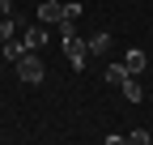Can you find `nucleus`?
<instances>
[{
	"instance_id": "obj_10",
	"label": "nucleus",
	"mask_w": 153,
	"mask_h": 145,
	"mask_svg": "<svg viewBox=\"0 0 153 145\" xmlns=\"http://www.w3.org/2000/svg\"><path fill=\"white\" fill-rule=\"evenodd\" d=\"M13 34H17V22H13V17H0V43L13 39Z\"/></svg>"
},
{
	"instance_id": "obj_2",
	"label": "nucleus",
	"mask_w": 153,
	"mask_h": 145,
	"mask_svg": "<svg viewBox=\"0 0 153 145\" xmlns=\"http://www.w3.org/2000/svg\"><path fill=\"white\" fill-rule=\"evenodd\" d=\"M64 56H68V68H76V72L85 68L89 47H85V39H81V34H68V39H64Z\"/></svg>"
},
{
	"instance_id": "obj_8",
	"label": "nucleus",
	"mask_w": 153,
	"mask_h": 145,
	"mask_svg": "<svg viewBox=\"0 0 153 145\" xmlns=\"http://www.w3.org/2000/svg\"><path fill=\"white\" fill-rule=\"evenodd\" d=\"M22 51H26V43H17V39H4V43H0V56H4V60H17Z\"/></svg>"
},
{
	"instance_id": "obj_4",
	"label": "nucleus",
	"mask_w": 153,
	"mask_h": 145,
	"mask_svg": "<svg viewBox=\"0 0 153 145\" xmlns=\"http://www.w3.org/2000/svg\"><path fill=\"white\" fill-rule=\"evenodd\" d=\"M47 39H51V34H47V26H43V22L30 26V30H26V51H43V47H47Z\"/></svg>"
},
{
	"instance_id": "obj_5",
	"label": "nucleus",
	"mask_w": 153,
	"mask_h": 145,
	"mask_svg": "<svg viewBox=\"0 0 153 145\" xmlns=\"http://www.w3.org/2000/svg\"><path fill=\"white\" fill-rule=\"evenodd\" d=\"M123 72H128V77H136V72H145V51H140V47H132L128 56H123Z\"/></svg>"
},
{
	"instance_id": "obj_6",
	"label": "nucleus",
	"mask_w": 153,
	"mask_h": 145,
	"mask_svg": "<svg viewBox=\"0 0 153 145\" xmlns=\"http://www.w3.org/2000/svg\"><path fill=\"white\" fill-rule=\"evenodd\" d=\"M38 22H43V26L60 22V0H43V4H38Z\"/></svg>"
},
{
	"instance_id": "obj_13",
	"label": "nucleus",
	"mask_w": 153,
	"mask_h": 145,
	"mask_svg": "<svg viewBox=\"0 0 153 145\" xmlns=\"http://www.w3.org/2000/svg\"><path fill=\"white\" fill-rule=\"evenodd\" d=\"M0 17H13V0H0Z\"/></svg>"
},
{
	"instance_id": "obj_9",
	"label": "nucleus",
	"mask_w": 153,
	"mask_h": 145,
	"mask_svg": "<svg viewBox=\"0 0 153 145\" xmlns=\"http://www.w3.org/2000/svg\"><path fill=\"white\" fill-rule=\"evenodd\" d=\"M76 17H81V4H76V0L60 4V22H76Z\"/></svg>"
},
{
	"instance_id": "obj_11",
	"label": "nucleus",
	"mask_w": 153,
	"mask_h": 145,
	"mask_svg": "<svg viewBox=\"0 0 153 145\" xmlns=\"http://www.w3.org/2000/svg\"><path fill=\"white\" fill-rule=\"evenodd\" d=\"M128 141H132V145H149V141H153V132H145V128H132V132H128Z\"/></svg>"
},
{
	"instance_id": "obj_12",
	"label": "nucleus",
	"mask_w": 153,
	"mask_h": 145,
	"mask_svg": "<svg viewBox=\"0 0 153 145\" xmlns=\"http://www.w3.org/2000/svg\"><path fill=\"white\" fill-rule=\"evenodd\" d=\"M123 77H128V72H123V64H111V68H106V81H111V85H119Z\"/></svg>"
},
{
	"instance_id": "obj_7",
	"label": "nucleus",
	"mask_w": 153,
	"mask_h": 145,
	"mask_svg": "<svg viewBox=\"0 0 153 145\" xmlns=\"http://www.w3.org/2000/svg\"><path fill=\"white\" fill-rule=\"evenodd\" d=\"M119 85H123V98H128V102H145V90H140L136 77H123Z\"/></svg>"
},
{
	"instance_id": "obj_3",
	"label": "nucleus",
	"mask_w": 153,
	"mask_h": 145,
	"mask_svg": "<svg viewBox=\"0 0 153 145\" xmlns=\"http://www.w3.org/2000/svg\"><path fill=\"white\" fill-rule=\"evenodd\" d=\"M111 30H94L89 34V39H85V47H89V56H106V51H111Z\"/></svg>"
},
{
	"instance_id": "obj_1",
	"label": "nucleus",
	"mask_w": 153,
	"mask_h": 145,
	"mask_svg": "<svg viewBox=\"0 0 153 145\" xmlns=\"http://www.w3.org/2000/svg\"><path fill=\"white\" fill-rule=\"evenodd\" d=\"M17 77H22L26 85H38L47 77V68H43V60H38V51H22L17 56Z\"/></svg>"
}]
</instances>
